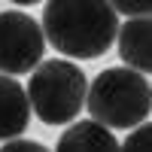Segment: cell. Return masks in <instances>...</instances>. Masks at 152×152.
Returning <instances> with one entry per match:
<instances>
[{"mask_svg": "<svg viewBox=\"0 0 152 152\" xmlns=\"http://www.w3.org/2000/svg\"><path fill=\"white\" fill-rule=\"evenodd\" d=\"M43 40L67 58H100L116 40L119 15L110 3H67L52 0L43 6Z\"/></svg>", "mask_w": 152, "mask_h": 152, "instance_id": "6da1fadb", "label": "cell"}, {"mask_svg": "<svg viewBox=\"0 0 152 152\" xmlns=\"http://www.w3.org/2000/svg\"><path fill=\"white\" fill-rule=\"evenodd\" d=\"M85 104L91 113V122L104 125L107 131L113 128H140L149 116V79L128 67H110L94 76V82L85 91Z\"/></svg>", "mask_w": 152, "mask_h": 152, "instance_id": "7a4b0ae2", "label": "cell"}, {"mask_svg": "<svg viewBox=\"0 0 152 152\" xmlns=\"http://www.w3.org/2000/svg\"><path fill=\"white\" fill-rule=\"evenodd\" d=\"M85 91L88 79L82 67H76L73 61H40V67L31 73L28 79V104L37 113V119L46 125H67L79 116L85 107Z\"/></svg>", "mask_w": 152, "mask_h": 152, "instance_id": "3957f363", "label": "cell"}, {"mask_svg": "<svg viewBox=\"0 0 152 152\" xmlns=\"http://www.w3.org/2000/svg\"><path fill=\"white\" fill-rule=\"evenodd\" d=\"M46 40L37 18L28 12H0V76H21L40 67Z\"/></svg>", "mask_w": 152, "mask_h": 152, "instance_id": "277c9868", "label": "cell"}, {"mask_svg": "<svg viewBox=\"0 0 152 152\" xmlns=\"http://www.w3.org/2000/svg\"><path fill=\"white\" fill-rule=\"evenodd\" d=\"M119 55L128 64V70L146 76L152 70V21L149 18H131L116 31Z\"/></svg>", "mask_w": 152, "mask_h": 152, "instance_id": "5b68a950", "label": "cell"}, {"mask_svg": "<svg viewBox=\"0 0 152 152\" xmlns=\"http://www.w3.org/2000/svg\"><path fill=\"white\" fill-rule=\"evenodd\" d=\"M31 122V104L24 88L12 76H0V140H15L28 131Z\"/></svg>", "mask_w": 152, "mask_h": 152, "instance_id": "8992f818", "label": "cell"}, {"mask_svg": "<svg viewBox=\"0 0 152 152\" xmlns=\"http://www.w3.org/2000/svg\"><path fill=\"white\" fill-rule=\"evenodd\" d=\"M55 152H119V140L104 125L88 119V122H73L61 134Z\"/></svg>", "mask_w": 152, "mask_h": 152, "instance_id": "52a82bcc", "label": "cell"}, {"mask_svg": "<svg viewBox=\"0 0 152 152\" xmlns=\"http://www.w3.org/2000/svg\"><path fill=\"white\" fill-rule=\"evenodd\" d=\"M119 152H152V128H149V122H143L140 128H134L125 137Z\"/></svg>", "mask_w": 152, "mask_h": 152, "instance_id": "ba28073f", "label": "cell"}, {"mask_svg": "<svg viewBox=\"0 0 152 152\" xmlns=\"http://www.w3.org/2000/svg\"><path fill=\"white\" fill-rule=\"evenodd\" d=\"M0 152H49V149L37 140H9L0 146Z\"/></svg>", "mask_w": 152, "mask_h": 152, "instance_id": "9c48e42d", "label": "cell"}, {"mask_svg": "<svg viewBox=\"0 0 152 152\" xmlns=\"http://www.w3.org/2000/svg\"><path fill=\"white\" fill-rule=\"evenodd\" d=\"M113 6V12H125V15H140V18H146L149 15V3H110Z\"/></svg>", "mask_w": 152, "mask_h": 152, "instance_id": "30bf717a", "label": "cell"}]
</instances>
